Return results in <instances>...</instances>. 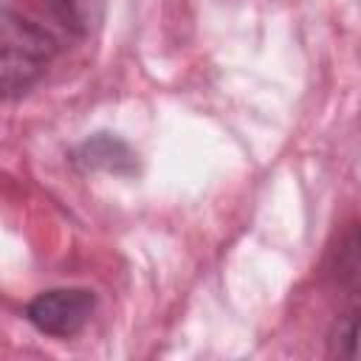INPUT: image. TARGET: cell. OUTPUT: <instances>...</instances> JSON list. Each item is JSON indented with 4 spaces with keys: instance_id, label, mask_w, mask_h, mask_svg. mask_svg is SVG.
Wrapping results in <instances>:
<instances>
[{
    "instance_id": "1",
    "label": "cell",
    "mask_w": 361,
    "mask_h": 361,
    "mask_svg": "<svg viewBox=\"0 0 361 361\" xmlns=\"http://www.w3.org/2000/svg\"><path fill=\"white\" fill-rule=\"evenodd\" d=\"M56 54V39L37 23L6 8L3 14V93L23 96L48 68Z\"/></svg>"
},
{
    "instance_id": "2",
    "label": "cell",
    "mask_w": 361,
    "mask_h": 361,
    "mask_svg": "<svg viewBox=\"0 0 361 361\" xmlns=\"http://www.w3.org/2000/svg\"><path fill=\"white\" fill-rule=\"evenodd\" d=\"M96 310V293L87 288H54L37 293L28 307L25 319L45 336L71 338L76 336Z\"/></svg>"
},
{
    "instance_id": "3",
    "label": "cell",
    "mask_w": 361,
    "mask_h": 361,
    "mask_svg": "<svg viewBox=\"0 0 361 361\" xmlns=\"http://www.w3.org/2000/svg\"><path fill=\"white\" fill-rule=\"evenodd\" d=\"M51 14L73 34H87L90 28V0H45Z\"/></svg>"
},
{
    "instance_id": "4",
    "label": "cell",
    "mask_w": 361,
    "mask_h": 361,
    "mask_svg": "<svg viewBox=\"0 0 361 361\" xmlns=\"http://www.w3.org/2000/svg\"><path fill=\"white\" fill-rule=\"evenodd\" d=\"M347 355L350 358H361V316L355 319L350 336H347Z\"/></svg>"
}]
</instances>
